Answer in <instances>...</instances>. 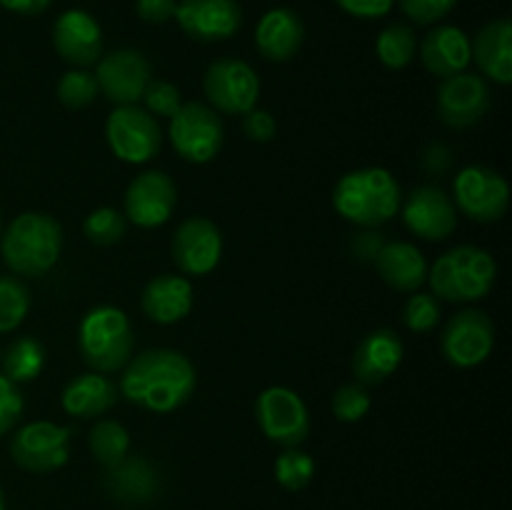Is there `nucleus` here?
Masks as SVG:
<instances>
[{
	"mask_svg": "<svg viewBox=\"0 0 512 510\" xmlns=\"http://www.w3.org/2000/svg\"><path fill=\"white\" fill-rule=\"evenodd\" d=\"M403 355V340L398 338L395 330H373V333L365 335V338L360 340L358 350H355L353 355L355 378H358V383L365 385V388H368V385H380L400 368Z\"/></svg>",
	"mask_w": 512,
	"mask_h": 510,
	"instance_id": "4be33fe9",
	"label": "nucleus"
},
{
	"mask_svg": "<svg viewBox=\"0 0 512 510\" xmlns=\"http://www.w3.org/2000/svg\"><path fill=\"white\" fill-rule=\"evenodd\" d=\"M383 245L385 240L380 233H360L353 238V255L363 263H373Z\"/></svg>",
	"mask_w": 512,
	"mask_h": 510,
	"instance_id": "37998d69",
	"label": "nucleus"
},
{
	"mask_svg": "<svg viewBox=\"0 0 512 510\" xmlns=\"http://www.w3.org/2000/svg\"><path fill=\"white\" fill-rule=\"evenodd\" d=\"M105 490L110 498L128 508L150 505L160 495L163 480L158 468L140 455H128L113 468H105Z\"/></svg>",
	"mask_w": 512,
	"mask_h": 510,
	"instance_id": "aec40b11",
	"label": "nucleus"
},
{
	"mask_svg": "<svg viewBox=\"0 0 512 510\" xmlns=\"http://www.w3.org/2000/svg\"><path fill=\"white\" fill-rule=\"evenodd\" d=\"M405 328L413 333H428L440 323V303L433 293H413L403 310Z\"/></svg>",
	"mask_w": 512,
	"mask_h": 510,
	"instance_id": "c9c22d12",
	"label": "nucleus"
},
{
	"mask_svg": "<svg viewBox=\"0 0 512 510\" xmlns=\"http://www.w3.org/2000/svg\"><path fill=\"white\" fill-rule=\"evenodd\" d=\"M30 310V293L13 275H0V333L20 328Z\"/></svg>",
	"mask_w": 512,
	"mask_h": 510,
	"instance_id": "7c9ffc66",
	"label": "nucleus"
},
{
	"mask_svg": "<svg viewBox=\"0 0 512 510\" xmlns=\"http://www.w3.org/2000/svg\"><path fill=\"white\" fill-rule=\"evenodd\" d=\"M335 3H338V8L343 13L353 15V18L375 20L385 18L393 10L395 0H335Z\"/></svg>",
	"mask_w": 512,
	"mask_h": 510,
	"instance_id": "a19ab883",
	"label": "nucleus"
},
{
	"mask_svg": "<svg viewBox=\"0 0 512 510\" xmlns=\"http://www.w3.org/2000/svg\"><path fill=\"white\" fill-rule=\"evenodd\" d=\"M453 203L475 223H495L508 213L510 185L488 165H468L455 175Z\"/></svg>",
	"mask_w": 512,
	"mask_h": 510,
	"instance_id": "1a4fd4ad",
	"label": "nucleus"
},
{
	"mask_svg": "<svg viewBox=\"0 0 512 510\" xmlns=\"http://www.w3.org/2000/svg\"><path fill=\"white\" fill-rule=\"evenodd\" d=\"M255 418L268 440L298 448L310 435V415L303 398L285 385H270L255 400Z\"/></svg>",
	"mask_w": 512,
	"mask_h": 510,
	"instance_id": "9b49d317",
	"label": "nucleus"
},
{
	"mask_svg": "<svg viewBox=\"0 0 512 510\" xmlns=\"http://www.w3.org/2000/svg\"><path fill=\"white\" fill-rule=\"evenodd\" d=\"M498 278V263L488 250L478 245H458L440 255L428 268V283L433 295L448 303H473L493 290Z\"/></svg>",
	"mask_w": 512,
	"mask_h": 510,
	"instance_id": "20e7f679",
	"label": "nucleus"
},
{
	"mask_svg": "<svg viewBox=\"0 0 512 510\" xmlns=\"http://www.w3.org/2000/svg\"><path fill=\"white\" fill-rule=\"evenodd\" d=\"M373 398H370L368 388L360 383H348L338 388L333 395V415L340 423H358L368 415Z\"/></svg>",
	"mask_w": 512,
	"mask_h": 510,
	"instance_id": "f704fd0d",
	"label": "nucleus"
},
{
	"mask_svg": "<svg viewBox=\"0 0 512 510\" xmlns=\"http://www.w3.org/2000/svg\"><path fill=\"white\" fill-rule=\"evenodd\" d=\"M198 375L195 365L180 350L153 348L125 363L120 395L150 413H173L193 395Z\"/></svg>",
	"mask_w": 512,
	"mask_h": 510,
	"instance_id": "f257e3e1",
	"label": "nucleus"
},
{
	"mask_svg": "<svg viewBox=\"0 0 512 510\" xmlns=\"http://www.w3.org/2000/svg\"><path fill=\"white\" fill-rule=\"evenodd\" d=\"M168 135L180 158L193 165H205L223 148L225 128L220 115L210 105L183 103L170 118Z\"/></svg>",
	"mask_w": 512,
	"mask_h": 510,
	"instance_id": "423d86ee",
	"label": "nucleus"
},
{
	"mask_svg": "<svg viewBox=\"0 0 512 510\" xmlns=\"http://www.w3.org/2000/svg\"><path fill=\"white\" fill-rule=\"evenodd\" d=\"M403 223L418 238L438 243L453 235L458 225V208L453 198L438 185H420L405 198Z\"/></svg>",
	"mask_w": 512,
	"mask_h": 510,
	"instance_id": "dca6fc26",
	"label": "nucleus"
},
{
	"mask_svg": "<svg viewBox=\"0 0 512 510\" xmlns=\"http://www.w3.org/2000/svg\"><path fill=\"white\" fill-rule=\"evenodd\" d=\"M443 355L455 368H475L493 353L495 325L485 310L468 308L450 318L443 333Z\"/></svg>",
	"mask_w": 512,
	"mask_h": 510,
	"instance_id": "ddd939ff",
	"label": "nucleus"
},
{
	"mask_svg": "<svg viewBox=\"0 0 512 510\" xmlns=\"http://www.w3.org/2000/svg\"><path fill=\"white\" fill-rule=\"evenodd\" d=\"M80 358L95 373H118L133 358L135 335L128 315L115 305H95L80 320Z\"/></svg>",
	"mask_w": 512,
	"mask_h": 510,
	"instance_id": "39448f33",
	"label": "nucleus"
},
{
	"mask_svg": "<svg viewBox=\"0 0 512 510\" xmlns=\"http://www.w3.org/2000/svg\"><path fill=\"white\" fill-rule=\"evenodd\" d=\"M88 448L93 458L105 468H113L130 455V433L118 420H98L88 435Z\"/></svg>",
	"mask_w": 512,
	"mask_h": 510,
	"instance_id": "c85d7f7f",
	"label": "nucleus"
},
{
	"mask_svg": "<svg viewBox=\"0 0 512 510\" xmlns=\"http://www.w3.org/2000/svg\"><path fill=\"white\" fill-rule=\"evenodd\" d=\"M450 163H453V155H450V150L445 148V145H428V150H425L423 155V168L428 170V173H445V170L450 168Z\"/></svg>",
	"mask_w": 512,
	"mask_h": 510,
	"instance_id": "c03bdc74",
	"label": "nucleus"
},
{
	"mask_svg": "<svg viewBox=\"0 0 512 510\" xmlns=\"http://www.w3.org/2000/svg\"><path fill=\"white\" fill-rule=\"evenodd\" d=\"M105 140L123 163L143 165L160 153L163 133L160 123L138 105H118L105 120Z\"/></svg>",
	"mask_w": 512,
	"mask_h": 510,
	"instance_id": "0eeeda50",
	"label": "nucleus"
},
{
	"mask_svg": "<svg viewBox=\"0 0 512 510\" xmlns=\"http://www.w3.org/2000/svg\"><path fill=\"white\" fill-rule=\"evenodd\" d=\"M178 188L163 170H145L130 180L125 190V220L138 228H160L173 215Z\"/></svg>",
	"mask_w": 512,
	"mask_h": 510,
	"instance_id": "4468645a",
	"label": "nucleus"
},
{
	"mask_svg": "<svg viewBox=\"0 0 512 510\" xmlns=\"http://www.w3.org/2000/svg\"><path fill=\"white\" fill-rule=\"evenodd\" d=\"M205 95L215 113L245 115L258 105L260 78L240 58H220L208 65L203 78Z\"/></svg>",
	"mask_w": 512,
	"mask_h": 510,
	"instance_id": "9d476101",
	"label": "nucleus"
},
{
	"mask_svg": "<svg viewBox=\"0 0 512 510\" xmlns=\"http://www.w3.org/2000/svg\"><path fill=\"white\" fill-rule=\"evenodd\" d=\"M53 48L73 68H90L103 55V30L88 10L70 8L55 20Z\"/></svg>",
	"mask_w": 512,
	"mask_h": 510,
	"instance_id": "6ab92c4d",
	"label": "nucleus"
},
{
	"mask_svg": "<svg viewBox=\"0 0 512 510\" xmlns=\"http://www.w3.org/2000/svg\"><path fill=\"white\" fill-rule=\"evenodd\" d=\"M58 100L70 110H83L93 103L100 95L98 80L90 70L85 68H73L68 73L60 75L58 80Z\"/></svg>",
	"mask_w": 512,
	"mask_h": 510,
	"instance_id": "473e14b6",
	"label": "nucleus"
},
{
	"mask_svg": "<svg viewBox=\"0 0 512 510\" xmlns=\"http://www.w3.org/2000/svg\"><path fill=\"white\" fill-rule=\"evenodd\" d=\"M305 38L303 20L290 8H273L255 25V45L265 60L285 63L300 50Z\"/></svg>",
	"mask_w": 512,
	"mask_h": 510,
	"instance_id": "b1692460",
	"label": "nucleus"
},
{
	"mask_svg": "<svg viewBox=\"0 0 512 510\" xmlns=\"http://www.w3.org/2000/svg\"><path fill=\"white\" fill-rule=\"evenodd\" d=\"M373 263L380 278L400 293H418L420 285L428 280V260L408 240L385 243Z\"/></svg>",
	"mask_w": 512,
	"mask_h": 510,
	"instance_id": "393cba45",
	"label": "nucleus"
},
{
	"mask_svg": "<svg viewBox=\"0 0 512 510\" xmlns=\"http://www.w3.org/2000/svg\"><path fill=\"white\" fill-rule=\"evenodd\" d=\"M3 260L23 278H43L63 253V228L48 213H20L0 238Z\"/></svg>",
	"mask_w": 512,
	"mask_h": 510,
	"instance_id": "7ed1b4c3",
	"label": "nucleus"
},
{
	"mask_svg": "<svg viewBox=\"0 0 512 510\" xmlns=\"http://www.w3.org/2000/svg\"><path fill=\"white\" fill-rule=\"evenodd\" d=\"M470 48L480 73L498 85L512 83V23L508 18L485 23Z\"/></svg>",
	"mask_w": 512,
	"mask_h": 510,
	"instance_id": "bb28decb",
	"label": "nucleus"
},
{
	"mask_svg": "<svg viewBox=\"0 0 512 510\" xmlns=\"http://www.w3.org/2000/svg\"><path fill=\"white\" fill-rule=\"evenodd\" d=\"M118 403V385L103 373H80L70 380L60 395V405L78 420H93L108 413Z\"/></svg>",
	"mask_w": 512,
	"mask_h": 510,
	"instance_id": "a878e982",
	"label": "nucleus"
},
{
	"mask_svg": "<svg viewBox=\"0 0 512 510\" xmlns=\"http://www.w3.org/2000/svg\"><path fill=\"white\" fill-rule=\"evenodd\" d=\"M243 130L255 143H270L278 133V125H275V118L268 110L253 108L250 113L243 115Z\"/></svg>",
	"mask_w": 512,
	"mask_h": 510,
	"instance_id": "ea45409f",
	"label": "nucleus"
},
{
	"mask_svg": "<svg viewBox=\"0 0 512 510\" xmlns=\"http://www.w3.org/2000/svg\"><path fill=\"white\" fill-rule=\"evenodd\" d=\"M400 10L413 20L415 25H435L453 13L458 0H398Z\"/></svg>",
	"mask_w": 512,
	"mask_h": 510,
	"instance_id": "4c0bfd02",
	"label": "nucleus"
},
{
	"mask_svg": "<svg viewBox=\"0 0 512 510\" xmlns=\"http://www.w3.org/2000/svg\"><path fill=\"white\" fill-rule=\"evenodd\" d=\"M403 203L398 180L385 168H358L335 183L333 208L348 223L360 228H378L388 223Z\"/></svg>",
	"mask_w": 512,
	"mask_h": 510,
	"instance_id": "f03ea898",
	"label": "nucleus"
},
{
	"mask_svg": "<svg viewBox=\"0 0 512 510\" xmlns=\"http://www.w3.org/2000/svg\"><path fill=\"white\" fill-rule=\"evenodd\" d=\"M170 253L180 273L200 278L218 268L223 258V235L213 220L188 218L175 230Z\"/></svg>",
	"mask_w": 512,
	"mask_h": 510,
	"instance_id": "2eb2a0df",
	"label": "nucleus"
},
{
	"mask_svg": "<svg viewBox=\"0 0 512 510\" xmlns=\"http://www.w3.org/2000/svg\"><path fill=\"white\" fill-rule=\"evenodd\" d=\"M490 88L480 75L458 73L453 78H445L438 88V115L448 128H470L478 125L488 115Z\"/></svg>",
	"mask_w": 512,
	"mask_h": 510,
	"instance_id": "f3484780",
	"label": "nucleus"
},
{
	"mask_svg": "<svg viewBox=\"0 0 512 510\" xmlns=\"http://www.w3.org/2000/svg\"><path fill=\"white\" fill-rule=\"evenodd\" d=\"M45 368V348L30 335L13 340L3 355V375L13 383H30Z\"/></svg>",
	"mask_w": 512,
	"mask_h": 510,
	"instance_id": "c756f323",
	"label": "nucleus"
},
{
	"mask_svg": "<svg viewBox=\"0 0 512 510\" xmlns=\"http://www.w3.org/2000/svg\"><path fill=\"white\" fill-rule=\"evenodd\" d=\"M98 90L115 105H135L143 100L145 88L153 80L148 58L135 48H118L100 55L95 68Z\"/></svg>",
	"mask_w": 512,
	"mask_h": 510,
	"instance_id": "f8f14e48",
	"label": "nucleus"
},
{
	"mask_svg": "<svg viewBox=\"0 0 512 510\" xmlns=\"http://www.w3.org/2000/svg\"><path fill=\"white\" fill-rule=\"evenodd\" d=\"M143 103L145 110H148L153 118H173L180 110V105H183V100H180L178 85L168 83V80L153 78L148 83V88H145Z\"/></svg>",
	"mask_w": 512,
	"mask_h": 510,
	"instance_id": "e433bc0d",
	"label": "nucleus"
},
{
	"mask_svg": "<svg viewBox=\"0 0 512 510\" xmlns=\"http://www.w3.org/2000/svg\"><path fill=\"white\" fill-rule=\"evenodd\" d=\"M70 438H73V430L68 425L33 420L15 430L10 440V458L28 473H55L68 463Z\"/></svg>",
	"mask_w": 512,
	"mask_h": 510,
	"instance_id": "6e6552de",
	"label": "nucleus"
},
{
	"mask_svg": "<svg viewBox=\"0 0 512 510\" xmlns=\"http://www.w3.org/2000/svg\"><path fill=\"white\" fill-rule=\"evenodd\" d=\"M125 230H128V220H125L123 213H118L115 208H110V205L95 208L83 223L85 238L95 245H103V248L120 243L125 235Z\"/></svg>",
	"mask_w": 512,
	"mask_h": 510,
	"instance_id": "72a5a7b5",
	"label": "nucleus"
},
{
	"mask_svg": "<svg viewBox=\"0 0 512 510\" xmlns=\"http://www.w3.org/2000/svg\"><path fill=\"white\" fill-rule=\"evenodd\" d=\"M193 285L183 275L163 273L145 285L140 295L143 313L158 325L180 323L193 310Z\"/></svg>",
	"mask_w": 512,
	"mask_h": 510,
	"instance_id": "5701e85b",
	"label": "nucleus"
},
{
	"mask_svg": "<svg viewBox=\"0 0 512 510\" xmlns=\"http://www.w3.org/2000/svg\"><path fill=\"white\" fill-rule=\"evenodd\" d=\"M23 408L25 400L18 383L0 373V435L10 433L18 425V420L23 418Z\"/></svg>",
	"mask_w": 512,
	"mask_h": 510,
	"instance_id": "58836bf2",
	"label": "nucleus"
},
{
	"mask_svg": "<svg viewBox=\"0 0 512 510\" xmlns=\"http://www.w3.org/2000/svg\"><path fill=\"white\" fill-rule=\"evenodd\" d=\"M420 60L425 70L438 78H453V75L465 73L473 60V48L470 38L458 25H435L428 30L420 43Z\"/></svg>",
	"mask_w": 512,
	"mask_h": 510,
	"instance_id": "412c9836",
	"label": "nucleus"
},
{
	"mask_svg": "<svg viewBox=\"0 0 512 510\" xmlns=\"http://www.w3.org/2000/svg\"><path fill=\"white\" fill-rule=\"evenodd\" d=\"M0 510H5V498H3V488H0Z\"/></svg>",
	"mask_w": 512,
	"mask_h": 510,
	"instance_id": "49530a36",
	"label": "nucleus"
},
{
	"mask_svg": "<svg viewBox=\"0 0 512 510\" xmlns=\"http://www.w3.org/2000/svg\"><path fill=\"white\" fill-rule=\"evenodd\" d=\"M178 0H135V13L150 25H163L175 18Z\"/></svg>",
	"mask_w": 512,
	"mask_h": 510,
	"instance_id": "79ce46f5",
	"label": "nucleus"
},
{
	"mask_svg": "<svg viewBox=\"0 0 512 510\" xmlns=\"http://www.w3.org/2000/svg\"><path fill=\"white\" fill-rule=\"evenodd\" d=\"M315 478V460L310 458L305 450L300 448H285L275 458V480L283 485L285 490H305L310 480Z\"/></svg>",
	"mask_w": 512,
	"mask_h": 510,
	"instance_id": "2f4dec72",
	"label": "nucleus"
},
{
	"mask_svg": "<svg viewBox=\"0 0 512 510\" xmlns=\"http://www.w3.org/2000/svg\"><path fill=\"white\" fill-rule=\"evenodd\" d=\"M50 3H53V0H0V5H3L5 10H10V13L15 15H25V18L45 13V10L50 8Z\"/></svg>",
	"mask_w": 512,
	"mask_h": 510,
	"instance_id": "a18cd8bd",
	"label": "nucleus"
},
{
	"mask_svg": "<svg viewBox=\"0 0 512 510\" xmlns=\"http://www.w3.org/2000/svg\"><path fill=\"white\" fill-rule=\"evenodd\" d=\"M375 53L388 70H403L418 53V38L408 23H390L375 40Z\"/></svg>",
	"mask_w": 512,
	"mask_h": 510,
	"instance_id": "cd10ccee",
	"label": "nucleus"
},
{
	"mask_svg": "<svg viewBox=\"0 0 512 510\" xmlns=\"http://www.w3.org/2000/svg\"><path fill=\"white\" fill-rule=\"evenodd\" d=\"M175 20L188 38L198 43H220L238 33L243 10L235 0H180Z\"/></svg>",
	"mask_w": 512,
	"mask_h": 510,
	"instance_id": "a211bd4d",
	"label": "nucleus"
}]
</instances>
